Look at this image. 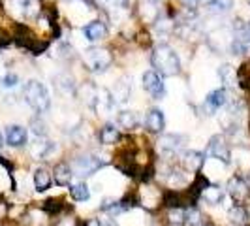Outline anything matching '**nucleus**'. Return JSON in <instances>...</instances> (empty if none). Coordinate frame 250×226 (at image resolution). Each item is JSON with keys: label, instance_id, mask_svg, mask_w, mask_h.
Listing matches in <instances>:
<instances>
[{"label": "nucleus", "instance_id": "nucleus-9", "mask_svg": "<svg viewBox=\"0 0 250 226\" xmlns=\"http://www.w3.org/2000/svg\"><path fill=\"white\" fill-rule=\"evenodd\" d=\"M28 141V132L25 126L21 125H10L6 126V143L12 147H23Z\"/></svg>", "mask_w": 250, "mask_h": 226}, {"label": "nucleus", "instance_id": "nucleus-5", "mask_svg": "<svg viewBox=\"0 0 250 226\" xmlns=\"http://www.w3.org/2000/svg\"><path fill=\"white\" fill-rule=\"evenodd\" d=\"M88 106L98 113H109L113 108V98L111 92L104 87H90V92L87 94Z\"/></svg>", "mask_w": 250, "mask_h": 226}, {"label": "nucleus", "instance_id": "nucleus-7", "mask_svg": "<svg viewBox=\"0 0 250 226\" xmlns=\"http://www.w3.org/2000/svg\"><path fill=\"white\" fill-rule=\"evenodd\" d=\"M143 89L156 100H160L164 96V92H166L162 77H160V74L156 70H149V72L143 74Z\"/></svg>", "mask_w": 250, "mask_h": 226}, {"label": "nucleus", "instance_id": "nucleus-19", "mask_svg": "<svg viewBox=\"0 0 250 226\" xmlns=\"http://www.w3.org/2000/svg\"><path fill=\"white\" fill-rule=\"evenodd\" d=\"M218 77H220V81H222L228 89H233L235 85H237V74H235V68H233V66H229V64H222V66L218 68Z\"/></svg>", "mask_w": 250, "mask_h": 226}, {"label": "nucleus", "instance_id": "nucleus-20", "mask_svg": "<svg viewBox=\"0 0 250 226\" xmlns=\"http://www.w3.org/2000/svg\"><path fill=\"white\" fill-rule=\"evenodd\" d=\"M98 138H100V143H104V145H113V143L119 141L121 132H119V128L115 125H105V126H102Z\"/></svg>", "mask_w": 250, "mask_h": 226}, {"label": "nucleus", "instance_id": "nucleus-15", "mask_svg": "<svg viewBox=\"0 0 250 226\" xmlns=\"http://www.w3.org/2000/svg\"><path fill=\"white\" fill-rule=\"evenodd\" d=\"M185 145V136L181 134H166L160 139V149L166 153H179Z\"/></svg>", "mask_w": 250, "mask_h": 226}, {"label": "nucleus", "instance_id": "nucleus-37", "mask_svg": "<svg viewBox=\"0 0 250 226\" xmlns=\"http://www.w3.org/2000/svg\"><path fill=\"white\" fill-rule=\"evenodd\" d=\"M85 226H104L100 223V219H88L87 223H85Z\"/></svg>", "mask_w": 250, "mask_h": 226}, {"label": "nucleus", "instance_id": "nucleus-29", "mask_svg": "<svg viewBox=\"0 0 250 226\" xmlns=\"http://www.w3.org/2000/svg\"><path fill=\"white\" fill-rule=\"evenodd\" d=\"M185 225H187V226H201V225H203L201 213L196 209V207L188 209L187 213H185Z\"/></svg>", "mask_w": 250, "mask_h": 226}, {"label": "nucleus", "instance_id": "nucleus-38", "mask_svg": "<svg viewBox=\"0 0 250 226\" xmlns=\"http://www.w3.org/2000/svg\"><path fill=\"white\" fill-rule=\"evenodd\" d=\"M4 143V136H2V132H0V145Z\"/></svg>", "mask_w": 250, "mask_h": 226}, {"label": "nucleus", "instance_id": "nucleus-40", "mask_svg": "<svg viewBox=\"0 0 250 226\" xmlns=\"http://www.w3.org/2000/svg\"><path fill=\"white\" fill-rule=\"evenodd\" d=\"M249 4H250V0H249Z\"/></svg>", "mask_w": 250, "mask_h": 226}, {"label": "nucleus", "instance_id": "nucleus-32", "mask_svg": "<svg viewBox=\"0 0 250 226\" xmlns=\"http://www.w3.org/2000/svg\"><path fill=\"white\" fill-rule=\"evenodd\" d=\"M169 223L177 226L185 225V211H183L181 207H175V211L169 213Z\"/></svg>", "mask_w": 250, "mask_h": 226}, {"label": "nucleus", "instance_id": "nucleus-21", "mask_svg": "<svg viewBox=\"0 0 250 226\" xmlns=\"http://www.w3.org/2000/svg\"><path fill=\"white\" fill-rule=\"evenodd\" d=\"M55 87L59 89L62 94H75V83H74V77L68 74H59L55 79Z\"/></svg>", "mask_w": 250, "mask_h": 226}, {"label": "nucleus", "instance_id": "nucleus-6", "mask_svg": "<svg viewBox=\"0 0 250 226\" xmlns=\"http://www.w3.org/2000/svg\"><path fill=\"white\" fill-rule=\"evenodd\" d=\"M105 160H102L100 157H94V155H81V157H77L74 160V166H72V170H74V174L81 177H88V176H94L100 168L105 166Z\"/></svg>", "mask_w": 250, "mask_h": 226}, {"label": "nucleus", "instance_id": "nucleus-22", "mask_svg": "<svg viewBox=\"0 0 250 226\" xmlns=\"http://www.w3.org/2000/svg\"><path fill=\"white\" fill-rule=\"evenodd\" d=\"M201 196L205 198V202H209V203H213V205H216V203H220L222 202V198H224V190L220 187H216V185H207V187L201 190Z\"/></svg>", "mask_w": 250, "mask_h": 226}, {"label": "nucleus", "instance_id": "nucleus-16", "mask_svg": "<svg viewBox=\"0 0 250 226\" xmlns=\"http://www.w3.org/2000/svg\"><path fill=\"white\" fill-rule=\"evenodd\" d=\"M55 183L57 185H61V187H66V185H70V181H72V177H74V170H72V166L66 162H61L55 166Z\"/></svg>", "mask_w": 250, "mask_h": 226}, {"label": "nucleus", "instance_id": "nucleus-3", "mask_svg": "<svg viewBox=\"0 0 250 226\" xmlns=\"http://www.w3.org/2000/svg\"><path fill=\"white\" fill-rule=\"evenodd\" d=\"M83 63H85V66L90 72L100 74V72H105L111 66L113 59L111 53L107 49H104V47H88L83 53Z\"/></svg>", "mask_w": 250, "mask_h": 226}, {"label": "nucleus", "instance_id": "nucleus-35", "mask_svg": "<svg viewBox=\"0 0 250 226\" xmlns=\"http://www.w3.org/2000/svg\"><path fill=\"white\" fill-rule=\"evenodd\" d=\"M100 2L104 6H107V8H115L117 10V8H125L128 0H100Z\"/></svg>", "mask_w": 250, "mask_h": 226}, {"label": "nucleus", "instance_id": "nucleus-23", "mask_svg": "<svg viewBox=\"0 0 250 226\" xmlns=\"http://www.w3.org/2000/svg\"><path fill=\"white\" fill-rule=\"evenodd\" d=\"M34 188H36L38 192H45L47 188L51 187V176L47 170H43V168H38L36 172H34Z\"/></svg>", "mask_w": 250, "mask_h": 226}, {"label": "nucleus", "instance_id": "nucleus-11", "mask_svg": "<svg viewBox=\"0 0 250 226\" xmlns=\"http://www.w3.org/2000/svg\"><path fill=\"white\" fill-rule=\"evenodd\" d=\"M132 94V81L128 77H121L111 90V98L115 104H126Z\"/></svg>", "mask_w": 250, "mask_h": 226}, {"label": "nucleus", "instance_id": "nucleus-17", "mask_svg": "<svg viewBox=\"0 0 250 226\" xmlns=\"http://www.w3.org/2000/svg\"><path fill=\"white\" fill-rule=\"evenodd\" d=\"M55 149H57V145H55L53 141H49V139H38V141L32 143L30 153H32V157H36V158H47Z\"/></svg>", "mask_w": 250, "mask_h": 226}, {"label": "nucleus", "instance_id": "nucleus-8", "mask_svg": "<svg viewBox=\"0 0 250 226\" xmlns=\"http://www.w3.org/2000/svg\"><path fill=\"white\" fill-rule=\"evenodd\" d=\"M207 153H209L211 157H214V158L222 160L224 164H229L231 153H229V147H228V141H226L224 136L216 134V136H213V138L209 139V145H207Z\"/></svg>", "mask_w": 250, "mask_h": 226}, {"label": "nucleus", "instance_id": "nucleus-36", "mask_svg": "<svg viewBox=\"0 0 250 226\" xmlns=\"http://www.w3.org/2000/svg\"><path fill=\"white\" fill-rule=\"evenodd\" d=\"M198 2H200V0H181V4L187 8L188 12H194V10L198 8Z\"/></svg>", "mask_w": 250, "mask_h": 226}, {"label": "nucleus", "instance_id": "nucleus-24", "mask_svg": "<svg viewBox=\"0 0 250 226\" xmlns=\"http://www.w3.org/2000/svg\"><path fill=\"white\" fill-rule=\"evenodd\" d=\"M205 162V155L200 151H187L185 153V164L188 170H200Z\"/></svg>", "mask_w": 250, "mask_h": 226}, {"label": "nucleus", "instance_id": "nucleus-31", "mask_svg": "<svg viewBox=\"0 0 250 226\" xmlns=\"http://www.w3.org/2000/svg\"><path fill=\"white\" fill-rule=\"evenodd\" d=\"M17 83H19V75L17 74H6L0 81V85L4 89H13Z\"/></svg>", "mask_w": 250, "mask_h": 226}, {"label": "nucleus", "instance_id": "nucleus-1", "mask_svg": "<svg viewBox=\"0 0 250 226\" xmlns=\"http://www.w3.org/2000/svg\"><path fill=\"white\" fill-rule=\"evenodd\" d=\"M150 63H152V68L160 75L171 77L181 72V59H179L177 51L167 44H160L152 49Z\"/></svg>", "mask_w": 250, "mask_h": 226}, {"label": "nucleus", "instance_id": "nucleus-39", "mask_svg": "<svg viewBox=\"0 0 250 226\" xmlns=\"http://www.w3.org/2000/svg\"><path fill=\"white\" fill-rule=\"evenodd\" d=\"M247 26H249V30H250V21H249V25H247Z\"/></svg>", "mask_w": 250, "mask_h": 226}, {"label": "nucleus", "instance_id": "nucleus-27", "mask_svg": "<svg viewBox=\"0 0 250 226\" xmlns=\"http://www.w3.org/2000/svg\"><path fill=\"white\" fill-rule=\"evenodd\" d=\"M229 221L233 223V225H245L247 221H249V211L243 207V205H233L231 209H229Z\"/></svg>", "mask_w": 250, "mask_h": 226}, {"label": "nucleus", "instance_id": "nucleus-18", "mask_svg": "<svg viewBox=\"0 0 250 226\" xmlns=\"http://www.w3.org/2000/svg\"><path fill=\"white\" fill-rule=\"evenodd\" d=\"M117 123L125 130H136L139 123H141V119H139V115L136 112H121L119 117H117Z\"/></svg>", "mask_w": 250, "mask_h": 226}, {"label": "nucleus", "instance_id": "nucleus-4", "mask_svg": "<svg viewBox=\"0 0 250 226\" xmlns=\"http://www.w3.org/2000/svg\"><path fill=\"white\" fill-rule=\"evenodd\" d=\"M233 25V36L229 40V51L233 55H250V30L243 21H235Z\"/></svg>", "mask_w": 250, "mask_h": 226}, {"label": "nucleus", "instance_id": "nucleus-13", "mask_svg": "<svg viewBox=\"0 0 250 226\" xmlns=\"http://www.w3.org/2000/svg\"><path fill=\"white\" fill-rule=\"evenodd\" d=\"M164 126H166V119H164L162 110H158V108L150 110V112L147 113V117H145V128H147L149 132L158 134V132L164 130Z\"/></svg>", "mask_w": 250, "mask_h": 226}, {"label": "nucleus", "instance_id": "nucleus-34", "mask_svg": "<svg viewBox=\"0 0 250 226\" xmlns=\"http://www.w3.org/2000/svg\"><path fill=\"white\" fill-rule=\"evenodd\" d=\"M32 132H34L36 136H40V138H43V136L47 134V130H45V123L34 119V121H32Z\"/></svg>", "mask_w": 250, "mask_h": 226}, {"label": "nucleus", "instance_id": "nucleus-30", "mask_svg": "<svg viewBox=\"0 0 250 226\" xmlns=\"http://www.w3.org/2000/svg\"><path fill=\"white\" fill-rule=\"evenodd\" d=\"M164 203L169 205V207H181V203H183L181 194L175 192V190H167V192L164 194Z\"/></svg>", "mask_w": 250, "mask_h": 226}, {"label": "nucleus", "instance_id": "nucleus-25", "mask_svg": "<svg viewBox=\"0 0 250 226\" xmlns=\"http://www.w3.org/2000/svg\"><path fill=\"white\" fill-rule=\"evenodd\" d=\"M15 4H17L23 17H34L38 13V8H40L38 0H15Z\"/></svg>", "mask_w": 250, "mask_h": 226}, {"label": "nucleus", "instance_id": "nucleus-28", "mask_svg": "<svg viewBox=\"0 0 250 226\" xmlns=\"http://www.w3.org/2000/svg\"><path fill=\"white\" fill-rule=\"evenodd\" d=\"M207 6L218 13H226L233 8V0H207Z\"/></svg>", "mask_w": 250, "mask_h": 226}, {"label": "nucleus", "instance_id": "nucleus-33", "mask_svg": "<svg viewBox=\"0 0 250 226\" xmlns=\"http://www.w3.org/2000/svg\"><path fill=\"white\" fill-rule=\"evenodd\" d=\"M43 209H45L47 213H51V215L59 213V211L62 209V202H61V200H47L45 203H43Z\"/></svg>", "mask_w": 250, "mask_h": 226}, {"label": "nucleus", "instance_id": "nucleus-26", "mask_svg": "<svg viewBox=\"0 0 250 226\" xmlns=\"http://www.w3.org/2000/svg\"><path fill=\"white\" fill-rule=\"evenodd\" d=\"M70 194L75 202H85L90 198V190H88L87 183H75L70 185Z\"/></svg>", "mask_w": 250, "mask_h": 226}, {"label": "nucleus", "instance_id": "nucleus-14", "mask_svg": "<svg viewBox=\"0 0 250 226\" xmlns=\"http://www.w3.org/2000/svg\"><path fill=\"white\" fill-rule=\"evenodd\" d=\"M205 104H207V108L211 112H216V110L224 108L226 104H228V90L226 89H214V90H211L207 94V98H205Z\"/></svg>", "mask_w": 250, "mask_h": 226}, {"label": "nucleus", "instance_id": "nucleus-2", "mask_svg": "<svg viewBox=\"0 0 250 226\" xmlns=\"http://www.w3.org/2000/svg\"><path fill=\"white\" fill-rule=\"evenodd\" d=\"M23 96H25L26 104L36 113H45L51 108L49 90H47V87L42 81H38V79L26 81L25 89H23Z\"/></svg>", "mask_w": 250, "mask_h": 226}, {"label": "nucleus", "instance_id": "nucleus-12", "mask_svg": "<svg viewBox=\"0 0 250 226\" xmlns=\"http://www.w3.org/2000/svg\"><path fill=\"white\" fill-rule=\"evenodd\" d=\"M83 34H85L88 42H100V40L107 36V26H105L104 21L96 19V21H90L88 25L83 26Z\"/></svg>", "mask_w": 250, "mask_h": 226}, {"label": "nucleus", "instance_id": "nucleus-10", "mask_svg": "<svg viewBox=\"0 0 250 226\" xmlns=\"http://www.w3.org/2000/svg\"><path fill=\"white\" fill-rule=\"evenodd\" d=\"M228 194L235 202H241L250 194V187L247 185V181L243 177H231L228 181Z\"/></svg>", "mask_w": 250, "mask_h": 226}]
</instances>
